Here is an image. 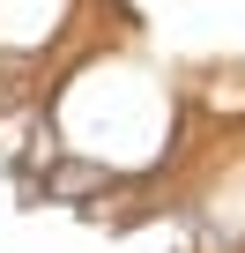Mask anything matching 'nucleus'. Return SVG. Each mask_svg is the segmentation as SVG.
I'll use <instances>...</instances> for the list:
<instances>
[{
	"instance_id": "nucleus-1",
	"label": "nucleus",
	"mask_w": 245,
	"mask_h": 253,
	"mask_svg": "<svg viewBox=\"0 0 245 253\" xmlns=\"http://www.w3.org/2000/svg\"><path fill=\"white\" fill-rule=\"evenodd\" d=\"M82 45V0H0V52L67 67Z\"/></svg>"
},
{
	"instance_id": "nucleus-2",
	"label": "nucleus",
	"mask_w": 245,
	"mask_h": 253,
	"mask_svg": "<svg viewBox=\"0 0 245 253\" xmlns=\"http://www.w3.org/2000/svg\"><path fill=\"white\" fill-rule=\"evenodd\" d=\"M134 186V171H119V164H104V157H89V149H52L45 164H30V194L37 201H52V209H104L111 194H127Z\"/></svg>"
}]
</instances>
